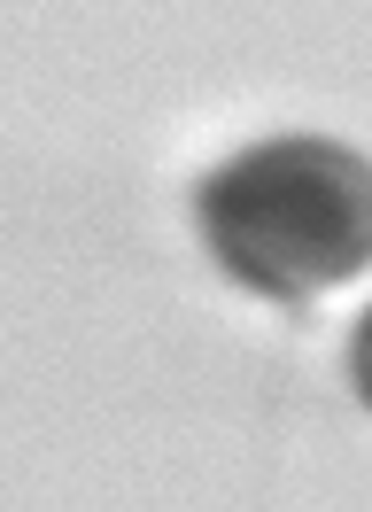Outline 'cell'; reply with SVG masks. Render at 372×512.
Here are the masks:
<instances>
[{"label":"cell","mask_w":372,"mask_h":512,"mask_svg":"<svg viewBox=\"0 0 372 512\" xmlns=\"http://www.w3.org/2000/svg\"><path fill=\"white\" fill-rule=\"evenodd\" d=\"M194 218L225 280L279 303L326 295L372 264V156L318 132L256 140L202 179Z\"/></svg>","instance_id":"cell-1"},{"label":"cell","mask_w":372,"mask_h":512,"mask_svg":"<svg viewBox=\"0 0 372 512\" xmlns=\"http://www.w3.org/2000/svg\"><path fill=\"white\" fill-rule=\"evenodd\" d=\"M349 381H357V396L372 404V311L357 319V334H349Z\"/></svg>","instance_id":"cell-2"}]
</instances>
